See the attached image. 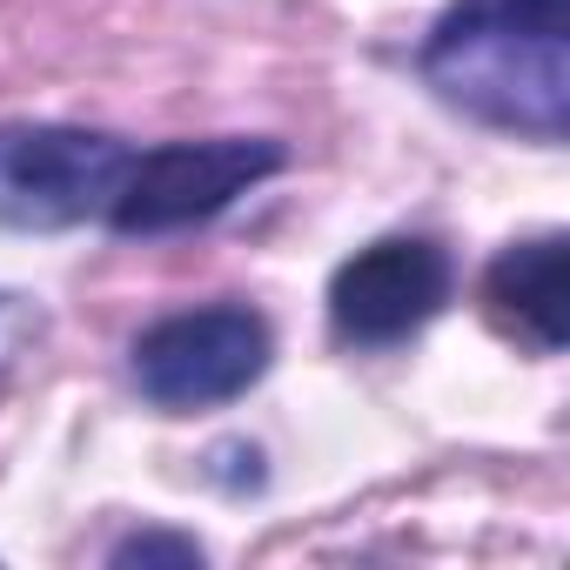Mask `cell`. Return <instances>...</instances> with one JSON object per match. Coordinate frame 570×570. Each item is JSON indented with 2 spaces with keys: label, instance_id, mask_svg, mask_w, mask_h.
<instances>
[{
  "label": "cell",
  "instance_id": "1",
  "mask_svg": "<svg viewBox=\"0 0 570 570\" xmlns=\"http://www.w3.org/2000/svg\"><path fill=\"white\" fill-rule=\"evenodd\" d=\"M416 75L463 121L557 148L570 135V0H450Z\"/></svg>",
  "mask_w": 570,
  "mask_h": 570
},
{
  "label": "cell",
  "instance_id": "2",
  "mask_svg": "<svg viewBox=\"0 0 570 570\" xmlns=\"http://www.w3.org/2000/svg\"><path fill=\"white\" fill-rule=\"evenodd\" d=\"M275 363V330L248 303L175 309L128 343V376L161 416H195L248 396Z\"/></svg>",
  "mask_w": 570,
  "mask_h": 570
},
{
  "label": "cell",
  "instance_id": "3",
  "mask_svg": "<svg viewBox=\"0 0 570 570\" xmlns=\"http://www.w3.org/2000/svg\"><path fill=\"white\" fill-rule=\"evenodd\" d=\"M282 168H289V141H275V135H208V141L135 148V161L108 202V228L141 235V242L202 228Z\"/></svg>",
  "mask_w": 570,
  "mask_h": 570
},
{
  "label": "cell",
  "instance_id": "4",
  "mask_svg": "<svg viewBox=\"0 0 570 570\" xmlns=\"http://www.w3.org/2000/svg\"><path fill=\"white\" fill-rule=\"evenodd\" d=\"M128 161H135V148L108 128L0 121V228L61 235L81 222H108V202H115Z\"/></svg>",
  "mask_w": 570,
  "mask_h": 570
},
{
  "label": "cell",
  "instance_id": "5",
  "mask_svg": "<svg viewBox=\"0 0 570 570\" xmlns=\"http://www.w3.org/2000/svg\"><path fill=\"white\" fill-rule=\"evenodd\" d=\"M456 296V262L430 235H383L330 275V330L350 350H396Z\"/></svg>",
  "mask_w": 570,
  "mask_h": 570
},
{
  "label": "cell",
  "instance_id": "6",
  "mask_svg": "<svg viewBox=\"0 0 570 570\" xmlns=\"http://www.w3.org/2000/svg\"><path fill=\"white\" fill-rule=\"evenodd\" d=\"M483 316L530 356H563L570 343V242L530 235L490 255L483 268Z\"/></svg>",
  "mask_w": 570,
  "mask_h": 570
},
{
  "label": "cell",
  "instance_id": "7",
  "mask_svg": "<svg viewBox=\"0 0 570 570\" xmlns=\"http://www.w3.org/2000/svg\"><path fill=\"white\" fill-rule=\"evenodd\" d=\"M108 563L115 570H148V563H168V570H195V563H208V550H202V537H188V530H128V537H115L108 543Z\"/></svg>",
  "mask_w": 570,
  "mask_h": 570
},
{
  "label": "cell",
  "instance_id": "8",
  "mask_svg": "<svg viewBox=\"0 0 570 570\" xmlns=\"http://www.w3.org/2000/svg\"><path fill=\"white\" fill-rule=\"evenodd\" d=\"M41 303L35 296H21V289H0V370H14L21 356H28V343L41 336Z\"/></svg>",
  "mask_w": 570,
  "mask_h": 570
}]
</instances>
